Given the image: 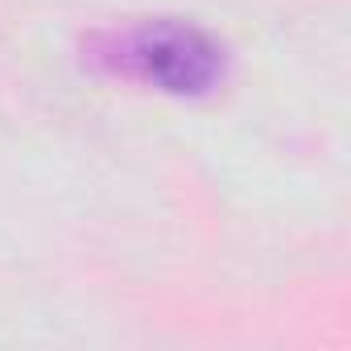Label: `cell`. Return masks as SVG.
Instances as JSON below:
<instances>
[{"instance_id": "6da1fadb", "label": "cell", "mask_w": 351, "mask_h": 351, "mask_svg": "<svg viewBox=\"0 0 351 351\" xmlns=\"http://www.w3.org/2000/svg\"><path fill=\"white\" fill-rule=\"evenodd\" d=\"M145 79L161 83L165 91H199L215 79L219 50L195 29H153L136 42L132 54Z\"/></svg>"}]
</instances>
